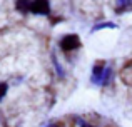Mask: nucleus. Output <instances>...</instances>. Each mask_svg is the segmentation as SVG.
I'll return each mask as SVG.
<instances>
[{
	"label": "nucleus",
	"mask_w": 132,
	"mask_h": 127,
	"mask_svg": "<svg viewBox=\"0 0 132 127\" xmlns=\"http://www.w3.org/2000/svg\"><path fill=\"white\" fill-rule=\"evenodd\" d=\"M60 47L64 50H75L80 47V39H79V35H75V33H69V35H65L64 39L60 40Z\"/></svg>",
	"instance_id": "1"
},
{
	"label": "nucleus",
	"mask_w": 132,
	"mask_h": 127,
	"mask_svg": "<svg viewBox=\"0 0 132 127\" xmlns=\"http://www.w3.org/2000/svg\"><path fill=\"white\" fill-rule=\"evenodd\" d=\"M29 10L34 13H39V15H47L50 12V5L45 0H37V2H30Z\"/></svg>",
	"instance_id": "2"
},
{
	"label": "nucleus",
	"mask_w": 132,
	"mask_h": 127,
	"mask_svg": "<svg viewBox=\"0 0 132 127\" xmlns=\"http://www.w3.org/2000/svg\"><path fill=\"white\" fill-rule=\"evenodd\" d=\"M100 77L104 79V64L102 62L97 64L95 67H94V77H92V80L95 82V84H99V82H102V80H100Z\"/></svg>",
	"instance_id": "3"
},
{
	"label": "nucleus",
	"mask_w": 132,
	"mask_h": 127,
	"mask_svg": "<svg viewBox=\"0 0 132 127\" xmlns=\"http://www.w3.org/2000/svg\"><path fill=\"white\" fill-rule=\"evenodd\" d=\"M5 94H7V84H0V100L3 99Z\"/></svg>",
	"instance_id": "4"
},
{
	"label": "nucleus",
	"mask_w": 132,
	"mask_h": 127,
	"mask_svg": "<svg viewBox=\"0 0 132 127\" xmlns=\"http://www.w3.org/2000/svg\"><path fill=\"white\" fill-rule=\"evenodd\" d=\"M48 127H62V124H50Z\"/></svg>",
	"instance_id": "5"
},
{
	"label": "nucleus",
	"mask_w": 132,
	"mask_h": 127,
	"mask_svg": "<svg viewBox=\"0 0 132 127\" xmlns=\"http://www.w3.org/2000/svg\"><path fill=\"white\" fill-rule=\"evenodd\" d=\"M82 127H94V125H87V124H82Z\"/></svg>",
	"instance_id": "6"
}]
</instances>
